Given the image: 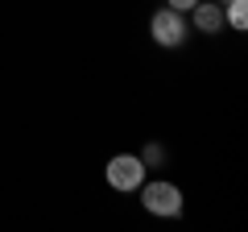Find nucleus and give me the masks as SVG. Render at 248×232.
Wrapping results in <instances>:
<instances>
[{"label": "nucleus", "instance_id": "nucleus-7", "mask_svg": "<svg viewBox=\"0 0 248 232\" xmlns=\"http://www.w3.org/2000/svg\"><path fill=\"white\" fill-rule=\"evenodd\" d=\"M166 4H170V9H174V13H190V9H195V4H199V0H166Z\"/></svg>", "mask_w": 248, "mask_h": 232}, {"label": "nucleus", "instance_id": "nucleus-4", "mask_svg": "<svg viewBox=\"0 0 248 232\" xmlns=\"http://www.w3.org/2000/svg\"><path fill=\"white\" fill-rule=\"evenodd\" d=\"M190 17H195V25L203 29V33H219V25H223V4H219V0H215V4H195Z\"/></svg>", "mask_w": 248, "mask_h": 232}, {"label": "nucleus", "instance_id": "nucleus-6", "mask_svg": "<svg viewBox=\"0 0 248 232\" xmlns=\"http://www.w3.org/2000/svg\"><path fill=\"white\" fill-rule=\"evenodd\" d=\"M141 162H145V170H149V166H161V162H166V149H161V145H145Z\"/></svg>", "mask_w": 248, "mask_h": 232}, {"label": "nucleus", "instance_id": "nucleus-3", "mask_svg": "<svg viewBox=\"0 0 248 232\" xmlns=\"http://www.w3.org/2000/svg\"><path fill=\"white\" fill-rule=\"evenodd\" d=\"M141 187H145V182H141ZM141 203H145L149 215H178V212H182V191H178L174 182H149L145 195H141Z\"/></svg>", "mask_w": 248, "mask_h": 232}, {"label": "nucleus", "instance_id": "nucleus-5", "mask_svg": "<svg viewBox=\"0 0 248 232\" xmlns=\"http://www.w3.org/2000/svg\"><path fill=\"white\" fill-rule=\"evenodd\" d=\"M228 25L244 29L248 25V0H228Z\"/></svg>", "mask_w": 248, "mask_h": 232}, {"label": "nucleus", "instance_id": "nucleus-1", "mask_svg": "<svg viewBox=\"0 0 248 232\" xmlns=\"http://www.w3.org/2000/svg\"><path fill=\"white\" fill-rule=\"evenodd\" d=\"M108 182H112L116 191H137L145 182V162L137 158V153H116V158L108 162Z\"/></svg>", "mask_w": 248, "mask_h": 232}, {"label": "nucleus", "instance_id": "nucleus-2", "mask_svg": "<svg viewBox=\"0 0 248 232\" xmlns=\"http://www.w3.org/2000/svg\"><path fill=\"white\" fill-rule=\"evenodd\" d=\"M149 33H153V42H157V46L178 50V46L186 42V21H182V13L157 9V13H153V21H149Z\"/></svg>", "mask_w": 248, "mask_h": 232}, {"label": "nucleus", "instance_id": "nucleus-8", "mask_svg": "<svg viewBox=\"0 0 248 232\" xmlns=\"http://www.w3.org/2000/svg\"><path fill=\"white\" fill-rule=\"evenodd\" d=\"M219 4H228V0H219Z\"/></svg>", "mask_w": 248, "mask_h": 232}]
</instances>
